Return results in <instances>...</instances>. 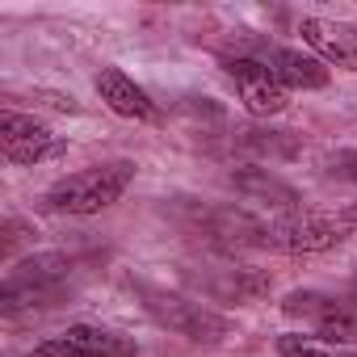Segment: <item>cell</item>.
<instances>
[{
  "label": "cell",
  "instance_id": "cell-10",
  "mask_svg": "<svg viewBox=\"0 0 357 357\" xmlns=\"http://www.w3.org/2000/svg\"><path fill=\"white\" fill-rule=\"evenodd\" d=\"M231 185L244 202H261L278 215H294L298 211V194L294 185H286L282 176H273L269 168H236L231 172Z\"/></svg>",
  "mask_w": 357,
  "mask_h": 357
},
{
  "label": "cell",
  "instance_id": "cell-1",
  "mask_svg": "<svg viewBox=\"0 0 357 357\" xmlns=\"http://www.w3.org/2000/svg\"><path fill=\"white\" fill-rule=\"evenodd\" d=\"M135 181V164L118 160V164H97V168H80L68 172L47 190V206L59 215H97L105 206H114L126 185Z\"/></svg>",
  "mask_w": 357,
  "mask_h": 357
},
{
  "label": "cell",
  "instance_id": "cell-16",
  "mask_svg": "<svg viewBox=\"0 0 357 357\" xmlns=\"http://www.w3.org/2000/svg\"><path fill=\"white\" fill-rule=\"evenodd\" d=\"M353 294H357V278H353Z\"/></svg>",
  "mask_w": 357,
  "mask_h": 357
},
{
  "label": "cell",
  "instance_id": "cell-5",
  "mask_svg": "<svg viewBox=\"0 0 357 357\" xmlns=\"http://www.w3.org/2000/svg\"><path fill=\"white\" fill-rule=\"evenodd\" d=\"M223 68H227V76L236 80L240 101L248 105V114L269 118V114H282V109L290 105V101H286V89L278 84V76H273L265 63H257V59H248V55H236V59H227Z\"/></svg>",
  "mask_w": 357,
  "mask_h": 357
},
{
  "label": "cell",
  "instance_id": "cell-8",
  "mask_svg": "<svg viewBox=\"0 0 357 357\" xmlns=\"http://www.w3.org/2000/svg\"><path fill=\"white\" fill-rule=\"evenodd\" d=\"M155 303H151V311L168 324V328H176L181 336H190V340H219L223 332H227V319L223 315H215L211 307H202V303H190V298H164V294H151Z\"/></svg>",
  "mask_w": 357,
  "mask_h": 357
},
{
  "label": "cell",
  "instance_id": "cell-14",
  "mask_svg": "<svg viewBox=\"0 0 357 357\" xmlns=\"http://www.w3.org/2000/svg\"><path fill=\"white\" fill-rule=\"evenodd\" d=\"M340 172L349 176V181H357V151H349V155H340Z\"/></svg>",
  "mask_w": 357,
  "mask_h": 357
},
{
  "label": "cell",
  "instance_id": "cell-6",
  "mask_svg": "<svg viewBox=\"0 0 357 357\" xmlns=\"http://www.w3.org/2000/svg\"><path fill=\"white\" fill-rule=\"evenodd\" d=\"M0 147L13 164H38V160H51L63 151V143L34 118L17 114V109H5L0 114Z\"/></svg>",
  "mask_w": 357,
  "mask_h": 357
},
{
  "label": "cell",
  "instance_id": "cell-12",
  "mask_svg": "<svg viewBox=\"0 0 357 357\" xmlns=\"http://www.w3.org/2000/svg\"><path fill=\"white\" fill-rule=\"evenodd\" d=\"M278 353L282 357H357L353 349H336V344H324L315 336H282Z\"/></svg>",
  "mask_w": 357,
  "mask_h": 357
},
{
  "label": "cell",
  "instance_id": "cell-4",
  "mask_svg": "<svg viewBox=\"0 0 357 357\" xmlns=\"http://www.w3.org/2000/svg\"><path fill=\"white\" fill-rule=\"evenodd\" d=\"M30 357H139V349L130 340H122L109 328H93V324H76L55 340H43Z\"/></svg>",
  "mask_w": 357,
  "mask_h": 357
},
{
  "label": "cell",
  "instance_id": "cell-11",
  "mask_svg": "<svg viewBox=\"0 0 357 357\" xmlns=\"http://www.w3.org/2000/svg\"><path fill=\"white\" fill-rule=\"evenodd\" d=\"M265 68L278 76L282 89H324V84H328V68H324V59L303 55V51H286V47H278V51H269V63H265Z\"/></svg>",
  "mask_w": 357,
  "mask_h": 357
},
{
  "label": "cell",
  "instance_id": "cell-15",
  "mask_svg": "<svg viewBox=\"0 0 357 357\" xmlns=\"http://www.w3.org/2000/svg\"><path fill=\"white\" fill-rule=\"evenodd\" d=\"M344 223H349V227H357V206H353V211H344Z\"/></svg>",
  "mask_w": 357,
  "mask_h": 357
},
{
  "label": "cell",
  "instance_id": "cell-3",
  "mask_svg": "<svg viewBox=\"0 0 357 357\" xmlns=\"http://www.w3.org/2000/svg\"><path fill=\"white\" fill-rule=\"evenodd\" d=\"M286 315H298L315 328V340L324 344H357V307L353 303H336L328 294L315 290H294L286 294Z\"/></svg>",
  "mask_w": 357,
  "mask_h": 357
},
{
  "label": "cell",
  "instance_id": "cell-7",
  "mask_svg": "<svg viewBox=\"0 0 357 357\" xmlns=\"http://www.w3.org/2000/svg\"><path fill=\"white\" fill-rule=\"evenodd\" d=\"M298 34H303V43H307L319 59L357 72V26H349V22H328V17H303V22H298Z\"/></svg>",
  "mask_w": 357,
  "mask_h": 357
},
{
  "label": "cell",
  "instance_id": "cell-2",
  "mask_svg": "<svg viewBox=\"0 0 357 357\" xmlns=\"http://www.w3.org/2000/svg\"><path fill=\"white\" fill-rule=\"evenodd\" d=\"M344 215H315V211H294L282 219H269L261 231V248L273 252H328L349 240Z\"/></svg>",
  "mask_w": 357,
  "mask_h": 357
},
{
  "label": "cell",
  "instance_id": "cell-13",
  "mask_svg": "<svg viewBox=\"0 0 357 357\" xmlns=\"http://www.w3.org/2000/svg\"><path fill=\"white\" fill-rule=\"evenodd\" d=\"M34 101H38V105H51V109H59V114H76V109H80L68 93H47V89H34Z\"/></svg>",
  "mask_w": 357,
  "mask_h": 357
},
{
  "label": "cell",
  "instance_id": "cell-9",
  "mask_svg": "<svg viewBox=\"0 0 357 357\" xmlns=\"http://www.w3.org/2000/svg\"><path fill=\"white\" fill-rule=\"evenodd\" d=\"M97 93H101V101L114 109V114H122V118H135V122H155L160 118V109H155V101L122 72V68H101L97 72Z\"/></svg>",
  "mask_w": 357,
  "mask_h": 357
}]
</instances>
